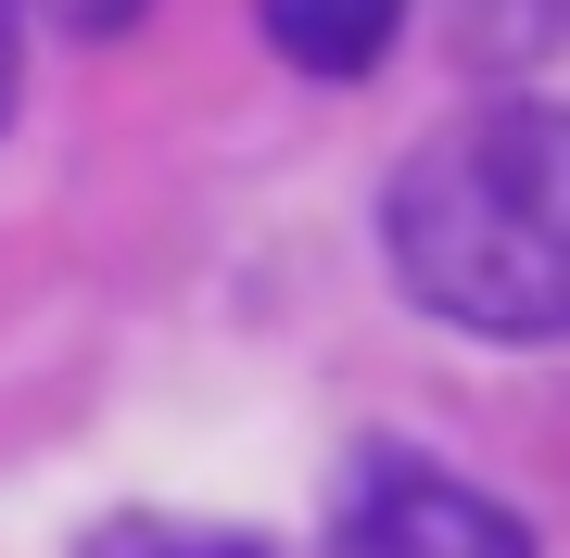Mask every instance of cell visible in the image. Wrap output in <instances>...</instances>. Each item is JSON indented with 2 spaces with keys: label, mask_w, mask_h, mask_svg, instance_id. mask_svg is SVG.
<instances>
[{
  "label": "cell",
  "mask_w": 570,
  "mask_h": 558,
  "mask_svg": "<svg viewBox=\"0 0 570 558\" xmlns=\"http://www.w3.org/2000/svg\"><path fill=\"white\" fill-rule=\"evenodd\" d=\"M381 242L431 317H456L482 343H558L570 331V127L532 89L469 102L393 166Z\"/></svg>",
  "instance_id": "cell-1"
},
{
  "label": "cell",
  "mask_w": 570,
  "mask_h": 558,
  "mask_svg": "<svg viewBox=\"0 0 570 558\" xmlns=\"http://www.w3.org/2000/svg\"><path fill=\"white\" fill-rule=\"evenodd\" d=\"M330 558H532L520 508H494L482 482L431 470V457L381 444L343 470V508H330Z\"/></svg>",
  "instance_id": "cell-2"
},
{
  "label": "cell",
  "mask_w": 570,
  "mask_h": 558,
  "mask_svg": "<svg viewBox=\"0 0 570 558\" xmlns=\"http://www.w3.org/2000/svg\"><path fill=\"white\" fill-rule=\"evenodd\" d=\"M254 13L305 77H367L393 51V26H406V0H254Z\"/></svg>",
  "instance_id": "cell-3"
},
{
  "label": "cell",
  "mask_w": 570,
  "mask_h": 558,
  "mask_svg": "<svg viewBox=\"0 0 570 558\" xmlns=\"http://www.w3.org/2000/svg\"><path fill=\"white\" fill-rule=\"evenodd\" d=\"M77 558H266L254 533H216V520H102Z\"/></svg>",
  "instance_id": "cell-4"
},
{
  "label": "cell",
  "mask_w": 570,
  "mask_h": 558,
  "mask_svg": "<svg viewBox=\"0 0 570 558\" xmlns=\"http://www.w3.org/2000/svg\"><path fill=\"white\" fill-rule=\"evenodd\" d=\"M26 13H39V26H63V39H127L153 0H26Z\"/></svg>",
  "instance_id": "cell-5"
},
{
  "label": "cell",
  "mask_w": 570,
  "mask_h": 558,
  "mask_svg": "<svg viewBox=\"0 0 570 558\" xmlns=\"http://www.w3.org/2000/svg\"><path fill=\"white\" fill-rule=\"evenodd\" d=\"M0 115H13V0H0Z\"/></svg>",
  "instance_id": "cell-6"
}]
</instances>
